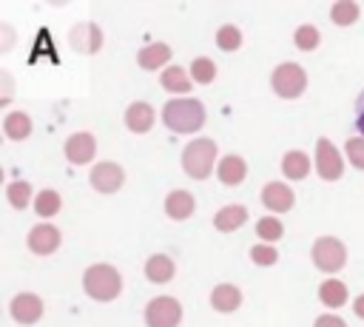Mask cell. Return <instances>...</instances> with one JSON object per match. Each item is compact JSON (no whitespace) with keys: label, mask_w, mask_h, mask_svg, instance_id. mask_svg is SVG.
Segmentation results:
<instances>
[{"label":"cell","mask_w":364,"mask_h":327,"mask_svg":"<svg viewBox=\"0 0 364 327\" xmlns=\"http://www.w3.org/2000/svg\"><path fill=\"white\" fill-rule=\"evenodd\" d=\"M162 122L173 134H196L205 125V105L193 97H173L162 105Z\"/></svg>","instance_id":"cell-1"},{"label":"cell","mask_w":364,"mask_h":327,"mask_svg":"<svg viewBox=\"0 0 364 327\" xmlns=\"http://www.w3.org/2000/svg\"><path fill=\"white\" fill-rule=\"evenodd\" d=\"M82 290L94 299V301H114L122 293V276L114 264H91L82 273Z\"/></svg>","instance_id":"cell-2"},{"label":"cell","mask_w":364,"mask_h":327,"mask_svg":"<svg viewBox=\"0 0 364 327\" xmlns=\"http://www.w3.org/2000/svg\"><path fill=\"white\" fill-rule=\"evenodd\" d=\"M216 165V142L208 136H196L182 151V171L191 179H208Z\"/></svg>","instance_id":"cell-3"},{"label":"cell","mask_w":364,"mask_h":327,"mask_svg":"<svg viewBox=\"0 0 364 327\" xmlns=\"http://www.w3.org/2000/svg\"><path fill=\"white\" fill-rule=\"evenodd\" d=\"M270 85H273V94H279L282 100H296L307 88V74L299 63H282L270 74Z\"/></svg>","instance_id":"cell-4"},{"label":"cell","mask_w":364,"mask_h":327,"mask_svg":"<svg viewBox=\"0 0 364 327\" xmlns=\"http://www.w3.org/2000/svg\"><path fill=\"white\" fill-rule=\"evenodd\" d=\"M310 259H313V264H316L318 270L336 273V270H341L344 262H347V247H344V242L336 239V236H321V239L313 242Z\"/></svg>","instance_id":"cell-5"},{"label":"cell","mask_w":364,"mask_h":327,"mask_svg":"<svg viewBox=\"0 0 364 327\" xmlns=\"http://www.w3.org/2000/svg\"><path fill=\"white\" fill-rule=\"evenodd\" d=\"M182 321V304L173 296H156L145 307V324L148 327H179Z\"/></svg>","instance_id":"cell-6"},{"label":"cell","mask_w":364,"mask_h":327,"mask_svg":"<svg viewBox=\"0 0 364 327\" xmlns=\"http://www.w3.org/2000/svg\"><path fill=\"white\" fill-rule=\"evenodd\" d=\"M316 171H318V176L327 179V182H336V179H341V173H344V159H341L338 148H336L327 136H321V139L316 142Z\"/></svg>","instance_id":"cell-7"},{"label":"cell","mask_w":364,"mask_h":327,"mask_svg":"<svg viewBox=\"0 0 364 327\" xmlns=\"http://www.w3.org/2000/svg\"><path fill=\"white\" fill-rule=\"evenodd\" d=\"M68 43H71V48L80 51V54H97V51L102 48V31H100L97 23L82 20V23H77V26L71 28Z\"/></svg>","instance_id":"cell-8"},{"label":"cell","mask_w":364,"mask_h":327,"mask_svg":"<svg viewBox=\"0 0 364 327\" xmlns=\"http://www.w3.org/2000/svg\"><path fill=\"white\" fill-rule=\"evenodd\" d=\"M91 188L100 191V193H117L125 182V171L117 165V162H97L91 168Z\"/></svg>","instance_id":"cell-9"},{"label":"cell","mask_w":364,"mask_h":327,"mask_svg":"<svg viewBox=\"0 0 364 327\" xmlns=\"http://www.w3.org/2000/svg\"><path fill=\"white\" fill-rule=\"evenodd\" d=\"M63 151H65V159L71 165H88L94 159V154H97V139L88 131H77V134H71L65 139Z\"/></svg>","instance_id":"cell-10"},{"label":"cell","mask_w":364,"mask_h":327,"mask_svg":"<svg viewBox=\"0 0 364 327\" xmlns=\"http://www.w3.org/2000/svg\"><path fill=\"white\" fill-rule=\"evenodd\" d=\"M9 313L17 324H37L43 316V299L37 293H17L9 304Z\"/></svg>","instance_id":"cell-11"},{"label":"cell","mask_w":364,"mask_h":327,"mask_svg":"<svg viewBox=\"0 0 364 327\" xmlns=\"http://www.w3.org/2000/svg\"><path fill=\"white\" fill-rule=\"evenodd\" d=\"M28 250L34 253V256H51L57 247H60V230L54 227V225H34L31 230H28Z\"/></svg>","instance_id":"cell-12"},{"label":"cell","mask_w":364,"mask_h":327,"mask_svg":"<svg viewBox=\"0 0 364 327\" xmlns=\"http://www.w3.org/2000/svg\"><path fill=\"white\" fill-rule=\"evenodd\" d=\"M262 205L273 213H287L293 208V191L284 182H267L262 188Z\"/></svg>","instance_id":"cell-13"},{"label":"cell","mask_w":364,"mask_h":327,"mask_svg":"<svg viewBox=\"0 0 364 327\" xmlns=\"http://www.w3.org/2000/svg\"><path fill=\"white\" fill-rule=\"evenodd\" d=\"M156 122V111L148 105V102H131L128 111H125V125L128 131L134 134H148Z\"/></svg>","instance_id":"cell-14"},{"label":"cell","mask_w":364,"mask_h":327,"mask_svg":"<svg viewBox=\"0 0 364 327\" xmlns=\"http://www.w3.org/2000/svg\"><path fill=\"white\" fill-rule=\"evenodd\" d=\"M216 176L222 179V185L236 188V185H242V179L247 176V162H245L242 156H236V154H228V156H222V162L216 165Z\"/></svg>","instance_id":"cell-15"},{"label":"cell","mask_w":364,"mask_h":327,"mask_svg":"<svg viewBox=\"0 0 364 327\" xmlns=\"http://www.w3.org/2000/svg\"><path fill=\"white\" fill-rule=\"evenodd\" d=\"M173 273H176V264H173V259L168 253H154L145 262V276L154 284H168L173 279Z\"/></svg>","instance_id":"cell-16"},{"label":"cell","mask_w":364,"mask_h":327,"mask_svg":"<svg viewBox=\"0 0 364 327\" xmlns=\"http://www.w3.org/2000/svg\"><path fill=\"white\" fill-rule=\"evenodd\" d=\"M168 60H171V45L168 43H148L136 54V63L145 71H159V65H168Z\"/></svg>","instance_id":"cell-17"},{"label":"cell","mask_w":364,"mask_h":327,"mask_svg":"<svg viewBox=\"0 0 364 327\" xmlns=\"http://www.w3.org/2000/svg\"><path fill=\"white\" fill-rule=\"evenodd\" d=\"M242 304V293L236 284H216L210 293V307L216 313H233Z\"/></svg>","instance_id":"cell-18"},{"label":"cell","mask_w":364,"mask_h":327,"mask_svg":"<svg viewBox=\"0 0 364 327\" xmlns=\"http://www.w3.org/2000/svg\"><path fill=\"white\" fill-rule=\"evenodd\" d=\"M3 134L11 139V142H23L28 139L31 134V117L26 111H9L3 117Z\"/></svg>","instance_id":"cell-19"},{"label":"cell","mask_w":364,"mask_h":327,"mask_svg":"<svg viewBox=\"0 0 364 327\" xmlns=\"http://www.w3.org/2000/svg\"><path fill=\"white\" fill-rule=\"evenodd\" d=\"M245 222H247V208H245V205H228V208L216 210V216H213V225H216V230H222V233H233V230H239Z\"/></svg>","instance_id":"cell-20"},{"label":"cell","mask_w":364,"mask_h":327,"mask_svg":"<svg viewBox=\"0 0 364 327\" xmlns=\"http://www.w3.org/2000/svg\"><path fill=\"white\" fill-rule=\"evenodd\" d=\"M165 213H168V219H173V222L188 219V216L193 213V196H191L188 191H171V193L165 196Z\"/></svg>","instance_id":"cell-21"},{"label":"cell","mask_w":364,"mask_h":327,"mask_svg":"<svg viewBox=\"0 0 364 327\" xmlns=\"http://www.w3.org/2000/svg\"><path fill=\"white\" fill-rule=\"evenodd\" d=\"M162 88L171 91V94H188L193 88V80L188 71H182V65H168L162 68V77H159Z\"/></svg>","instance_id":"cell-22"},{"label":"cell","mask_w":364,"mask_h":327,"mask_svg":"<svg viewBox=\"0 0 364 327\" xmlns=\"http://www.w3.org/2000/svg\"><path fill=\"white\" fill-rule=\"evenodd\" d=\"M282 173L287 179H293V182L304 179L310 173V156L304 151H287L284 159H282Z\"/></svg>","instance_id":"cell-23"},{"label":"cell","mask_w":364,"mask_h":327,"mask_svg":"<svg viewBox=\"0 0 364 327\" xmlns=\"http://www.w3.org/2000/svg\"><path fill=\"white\" fill-rule=\"evenodd\" d=\"M318 301L324 304V307H341L344 301H347V284L344 282H338V279H327V282H321V287H318Z\"/></svg>","instance_id":"cell-24"},{"label":"cell","mask_w":364,"mask_h":327,"mask_svg":"<svg viewBox=\"0 0 364 327\" xmlns=\"http://www.w3.org/2000/svg\"><path fill=\"white\" fill-rule=\"evenodd\" d=\"M358 14H361V6L355 0H338L330 6V20L336 26H353L358 20Z\"/></svg>","instance_id":"cell-25"},{"label":"cell","mask_w":364,"mask_h":327,"mask_svg":"<svg viewBox=\"0 0 364 327\" xmlns=\"http://www.w3.org/2000/svg\"><path fill=\"white\" fill-rule=\"evenodd\" d=\"M60 208H63V199H60V193L51 191V188L40 191V193L34 196V210H37L40 219H51L54 213H60Z\"/></svg>","instance_id":"cell-26"},{"label":"cell","mask_w":364,"mask_h":327,"mask_svg":"<svg viewBox=\"0 0 364 327\" xmlns=\"http://www.w3.org/2000/svg\"><path fill=\"white\" fill-rule=\"evenodd\" d=\"M6 199H9V205H11L14 210H23V208L31 202V185H28L26 179L9 182V185H6Z\"/></svg>","instance_id":"cell-27"},{"label":"cell","mask_w":364,"mask_h":327,"mask_svg":"<svg viewBox=\"0 0 364 327\" xmlns=\"http://www.w3.org/2000/svg\"><path fill=\"white\" fill-rule=\"evenodd\" d=\"M256 236H259L264 245H273V242H279V239L284 236V225H282L276 216H262V219L256 222Z\"/></svg>","instance_id":"cell-28"},{"label":"cell","mask_w":364,"mask_h":327,"mask_svg":"<svg viewBox=\"0 0 364 327\" xmlns=\"http://www.w3.org/2000/svg\"><path fill=\"white\" fill-rule=\"evenodd\" d=\"M213 77H216V63L210 57H196L191 63V80L193 82L208 85V82H213Z\"/></svg>","instance_id":"cell-29"},{"label":"cell","mask_w":364,"mask_h":327,"mask_svg":"<svg viewBox=\"0 0 364 327\" xmlns=\"http://www.w3.org/2000/svg\"><path fill=\"white\" fill-rule=\"evenodd\" d=\"M293 43H296V48H301V51H313V48H318L321 34H318V28H316V26L304 23V26H299V28H296Z\"/></svg>","instance_id":"cell-30"},{"label":"cell","mask_w":364,"mask_h":327,"mask_svg":"<svg viewBox=\"0 0 364 327\" xmlns=\"http://www.w3.org/2000/svg\"><path fill=\"white\" fill-rule=\"evenodd\" d=\"M216 45H219L222 51H236V48L242 45V31H239L236 26H230V23L219 26V31H216Z\"/></svg>","instance_id":"cell-31"},{"label":"cell","mask_w":364,"mask_h":327,"mask_svg":"<svg viewBox=\"0 0 364 327\" xmlns=\"http://www.w3.org/2000/svg\"><path fill=\"white\" fill-rule=\"evenodd\" d=\"M276 259H279V250L273 247V245H256V247H250V262L253 264H259V267H270V264H276Z\"/></svg>","instance_id":"cell-32"},{"label":"cell","mask_w":364,"mask_h":327,"mask_svg":"<svg viewBox=\"0 0 364 327\" xmlns=\"http://www.w3.org/2000/svg\"><path fill=\"white\" fill-rule=\"evenodd\" d=\"M344 154L358 171H364V136H350L344 145Z\"/></svg>","instance_id":"cell-33"},{"label":"cell","mask_w":364,"mask_h":327,"mask_svg":"<svg viewBox=\"0 0 364 327\" xmlns=\"http://www.w3.org/2000/svg\"><path fill=\"white\" fill-rule=\"evenodd\" d=\"M0 80H3V97H0V105H9V102H11V94H14V88H11L14 82H11V77H9L6 71L0 74Z\"/></svg>","instance_id":"cell-34"},{"label":"cell","mask_w":364,"mask_h":327,"mask_svg":"<svg viewBox=\"0 0 364 327\" xmlns=\"http://www.w3.org/2000/svg\"><path fill=\"white\" fill-rule=\"evenodd\" d=\"M313 327H347V321L338 318V316H318Z\"/></svg>","instance_id":"cell-35"},{"label":"cell","mask_w":364,"mask_h":327,"mask_svg":"<svg viewBox=\"0 0 364 327\" xmlns=\"http://www.w3.org/2000/svg\"><path fill=\"white\" fill-rule=\"evenodd\" d=\"M355 128H358V134L364 136V91L358 94V100H355Z\"/></svg>","instance_id":"cell-36"},{"label":"cell","mask_w":364,"mask_h":327,"mask_svg":"<svg viewBox=\"0 0 364 327\" xmlns=\"http://www.w3.org/2000/svg\"><path fill=\"white\" fill-rule=\"evenodd\" d=\"M353 310H355V316H358V318H364V293L353 301Z\"/></svg>","instance_id":"cell-37"}]
</instances>
